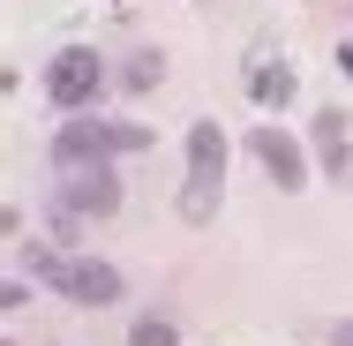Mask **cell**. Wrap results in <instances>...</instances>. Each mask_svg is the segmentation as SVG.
<instances>
[{
	"mask_svg": "<svg viewBox=\"0 0 353 346\" xmlns=\"http://www.w3.org/2000/svg\"><path fill=\"white\" fill-rule=\"evenodd\" d=\"M316 151H323L331 173H346V128H339V113H316Z\"/></svg>",
	"mask_w": 353,
	"mask_h": 346,
	"instance_id": "8",
	"label": "cell"
},
{
	"mask_svg": "<svg viewBox=\"0 0 353 346\" xmlns=\"http://www.w3.org/2000/svg\"><path fill=\"white\" fill-rule=\"evenodd\" d=\"M105 75H113V68L98 61V46H61V53L46 61V98L68 106V113H83V106H98Z\"/></svg>",
	"mask_w": 353,
	"mask_h": 346,
	"instance_id": "3",
	"label": "cell"
},
{
	"mask_svg": "<svg viewBox=\"0 0 353 346\" xmlns=\"http://www.w3.org/2000/svg\"><path fill=\"white\" fill-rule=\"evenodd\" d=\"M30 271L46 278L53 294L83 301V309H105V301H121V271H113V264H98V256H61V249H30Z\"/></svg>",
	"mask_w": 353,
	"mask_h": 346,
	"instance_id": "1",
	"label": "cell"
},
{
	"mask_svg": "<svg viewBox=\"0 0 353 346\" xmlns=\"http://www.w3.org/2000/svg\"><path fill=\"white\" fill-rule=\"evenodd\" d=\"M218 189H225V136H218V121H196L188 128V181H181V218L188 226H203L218 211Z\"/></svg>",
	"mask_w": 353,
	"mask_h": 346,
	"instance_id": "2",
	"label": "cell"
},
{
	"mask_svg": "<svg viewBox=\"0 0 353 346\" xmlns=\"http://www.w3.org/2000/svg\"><path fill=\"white\" fill-rule=\"evenodd\" d=\"M143 128L128 121H68L61 136H53V166H105L113 151H143Z\"/></svg>",
	"mask_w": 353,
	"mask_h": 346,
	"instance_id": "4",
	"label": "cell"
},
{
	"mask_svg": "<svg viewBox=\"0 0 353 346\" xmlns=\"http://www.w3.org/2000/svg\"><path fill=\"white\" fill-rule=\"evenodd\" d=\"M331 346H353V316H346V324H339V331H331Z\"/></svg>",
	"mask_w": 353,
	"mask_h": 346,
	"instance_id": "11",
	"label": "cell"
},
{
	"mask_svg": "<svg viewBox=\"0 0 353 346\" xmlns=\"http://www.w3.org/2000/svg\"><path fill=\"white\" fill-rule=\"evenodd\" d=\"M173 339H181V331H173L165 316H143L136 331H128V346H173Z\"/></svg>",
	"mask_w": 353,
	"mask_h": 346,
	"instance_id": "9",
	"label": "cell"
},
{
	"mask_svg": "<svg viewBox=\"0 0 353 346\" xmlns=\"http://www.w3.org/2000/svg\"><path fill=\"white\" fill-rule=\"evenodd\" d=\"M128 90H158V53H128Z\"/></svg>",
	"mask_w": 353,
	"mask_h": 346,
	"instance_id": "10",
	"label": "cell"
},
{
	"mask_svg": "<svg viewBox=\"0 0 353 346\" xmlns=\"http://www.w3.org/2000/svg\"><path fill=\"white\" fill-rule=\"evenodd\" d=\"M256 158H263V173H271V181H279V189H301V181H308V166H301V143L285 136V128H256Z\"/></svg>",
	"mask_w": 353,
	"mask_h": 346,
	"instance_id": "6",
	"label": "cell"
},
{
	"mask_svg": "<svg viewBox=\"0 0 353 346\" xmlns=\"http://www.w3.org/2000/svg\"><path fill=\"white\" fill-rule=\"evenodd\" d=\"M61 211H75V218H113L121 211V181L105 166H61Z\"/></svg>",
	"mask_w": 353,
	"mask_h": 346,
	"instance_id": "5",
	"label": "cell"
},
{
	"mask_svg": "<svg viewBox=\"0 0 353 346\" xmlns=\"http://www.w3.org/2000/svg\"><path fill=\"white\" fill-rule=\"evenodd\" d=\"M248 90H256V106H285V98H293V68H285V61H256Z\"/></svg>",
	"mask_w": 353,
	"mask_h": 346,
	"instance_id": "7",
	"label": "cell"
}]
</instances>
